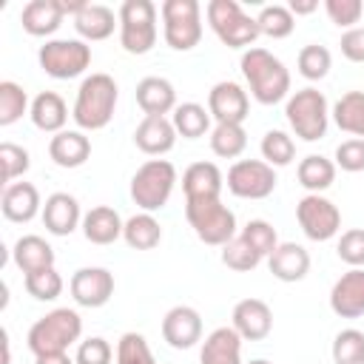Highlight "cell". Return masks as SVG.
I'll return each mask as SVG.
<instances>
[{
    "label": "cell",
    "mask_w": 364,
    "mask_h": 364,
    "mask_svg": "<svg viewBox=\"0 0 364 364\" xmlns=\"http://www.w3.org/2000/svg\"><path fill=\"white\" fill-rule=\"evenodd\" d=\"M185 219L205 245L225 247L236 236V213L222 199H185Z\"/></svg>",
    "instance_id": "cell-5"
},
{
    "label": "cell",
    "mask_w": 364,
    "mask_h": 364,
    "mask_svg": "<svg viewBox=\"0 0 364 364\" xmlns=\"http://www.w3.org/2000/svg\"><path fill=\"white\" fill-rule=\"evenodd\" d=\"M205 14H208L213 34L228 48H253L259 37V23L256 17L245 14L236 0H210L205 6Z\"/></svg>",
    "instance_id": "cell-7"
},
{
    "label": "cell",
    "mask_w": 364,
    "mask_h": 364,
    "mask_svg": "<svg viewBox=\"0 0 364 364\" xmlns=\"http://www.w3.org/2000/svg\"><path fill=\"white\" fill-rule=\"evenodd\" d=\"M267 267L279 282H301L310 270V253L296 242H279L267 256Z\"/></svg>",
    "instance_id": "cell-24"
},
{
    "label": "cell",
    "mask_w": 364,
    "mask_h": 364,
    "mask_svg": "<svg viewBox=\"0 0 364 364\" xmlns=\"http://www.w3.org/2000/svg\"><path fill=\"white\" fill-rule=\"evenodd\" d=\"M171 122L179 136L185 139H199L210 131V111L199 102H179L171 114Z\"/></svg>",
    "instance_id": "cell-34"
},
{
    "label": "cell",
    "mask_w": 364,
    "mask_h": 364,
    "mask_svg": "<svg viewBox=\"0 0 364 364\" xmlns=\"http://www.w3.org/2000/svg\"><path fill=\"white\" fill-rule=\"evenodd\" d=\"M208 111L216 122L242 125L247 119V111H250L247 91L233 80H222L208 91Z\"/></svg>",
    "instance_id": "cell-14"
},
{
    "label": "cell",
    "mask_w": 364,
    "mask_h": 364,
    "mask_svg": "<svg viewBox=\"0 0 364 364\" xmlns=\"http://www.w3.org/2000/svg\"><path fill=\"white\" fill-rule=\"evenodd\" d=\"M173 185H176V168L168 159H148L131 176V199L145 213H154L168 205Z\"/></svg>",
    "instance_id": "cell-6"
},
{
    "label": "cell",
    "mask_w": 364,
    "mask_h": 364,
    "mask_svg": "<svg viewBox=\"0 0 364 364\" xmlns=\"http://www.w3.org/2000/svg\"><path fill=\"white\" fill-rule=\"evenodd\" d=\"M247 364H273V361H267V358H253V361H247Z\"/></svg>",
    "instance_id": "cell-53"
},
{
    "label": "cell",
    "mask_w": 364,
    "mask_h": 364,
    "mask_svg": "<svg viewBox=\"0 0 364 364\" xmlns=\"http://www.w3.org/2000/svg\"><path fill=\"white\" fill-rule=\"evenodd\" d=\"M134 145L148 156H162L176 145V128L168 117H145L134 131Z\"/></svg>",
    "instance_id": "cell-21"
},
{
    "label": "cell",
    "mask_w": 364,
    "mask_h": 364,
    "mask_svg": "<svg viewBox=\"0 0 364 364\" xmlns=\"http://www.w3.org/2000/svg\"><path fill=\"white\" fill-rule=\"evenodd\" d=\"M162 34L173 51H191L202 40V6L196 0H165L162 9Z\"/></svg>",
    "instance_id": "cell-8"
},
{
    "label": "cell",
    "mask_w": 364,
    "mask_h": 364,
    "mask_svg": "<svg viewBox=\"0 0 364 364\" xmlns=\"http://www.w3.org/2000/svg\"><path fill=\"white\" fill-rule=\"evenodd\" d=\"M26 111H31V105H28V94L23 91V85L3 80L0 82V125H14Z\"/></svg>",
    "instance_id": "cell-39"
},
{
    "label": "cell",
    "mask_w": 364,
    "mask_h": 364,
    "mask_svg": "<svg viewBox=\"0 0 364 364\" xmlns=\"http://www.w3.org/2000/svg\"><path fill=\"white\" fill-rule=\"evenodd\" d=\"M43 225L48 233L54 236H68L77 230V225H82V210H80V202L77 196L65 193V191H57L46 199L43 205Z\"/></svg>",
    "instance_id": "cell-18"
},
{
    "label": "cell",
    "mask_w": 364,
    "mask_h": 364,
    "mask_svg": "<svg viewBox=\"0 0 364 364\" xmlns=\"http://www.w3.org/2000/svg\"><path fill=\"white\" fill-rule=\"evenodd\" d=\"M290 14L299 17V14H313L318 9V0H290Z\"/></svg>",
    "instance_id": "cell-51"
},
{
    "label": "cell",
    "mask_w": 364,
    "mask_h": 364,
    "mask_svg": "<svg viewBox=\"0 0 364 364\" xmlns=\"http://www.w3.org/2000/svg\"><path fill=\"white\" fill-rule=\"evenodd\" d=\"M256 23H259V34L273 37V40H282V37H290V34H293L296 17L290 14V9H287V6L273 3V6H264V9L259 11Z\"/></svg>",
    "instance_id": "cell-38"
},
{
    "label": "cell",
    "mask_w": 364,
    "mask_h": 364,
    "mask_svg": "<svg viewBox=\"0 0 364 364\" xmlns=\"http://www.w3.org/2000/svg\"><path fill=\"white\" fill-rule=\"evenodd\" d=\"M11 262L26 273H34V270H43V267H54V247L37 236V233H28V236H20L11 247Z\"/></svg>",
    "instance_id": "cell-30"
},
{
    "label": "cell",
    "mask_w": 364,
    "mask_h": 364,
    "mask_svg": "<svg viewBox=\"0 0 364 364\" xmlns=\"http://www.w3.org/2000/svg\"><path fill=\"white\" fill-rule=\"evenodd\" d=\"M299 185L307 188V193H321L336 182V162L321 154H307L296 168Z\"/></svg>",
    "instance_id": "cell-31"
},
{
    "label": "cell",
    "mask_w": 364,
    "mask_h": 364,
    "mask_svg": "<svg viewBox=\"0 0 364 364\" xmlns=\"http://www.w3.org/2000/svg\"><path fill=\"white\" fill-rule=\"evenodd\" d=\"M330 310L341 318L364 316V267H350L336 279L330 290Z\"/></svg>",
    "instance_id": "cell-17"
},
{
    "label": "cell",
    "mask_w": 364,
    "mask_h": 364,
    "mask_svg": "<svg viewBox=\"0 0 364 364\" xmlns=\"http://www.w3.org/2000/svg\"><path fill=\"white\" fill-rule=\"evenodd\" d=\"M333 361L336 364H364V333L355 327L341 330L333 338Z\"/></svg>",
    "instance_id": "cell-41"
},
{
    "label": "cell",
    "mask_w": 364,
    "mask_h": 364,
    "mask_svg": "<svg viewBox=\"0 0 364 364\" xmlns=\"http://www.w3.org/2000/svg\"><path fill=\"white\" fill-rule=\"evenodd\" d=\"M299 228L313 242H327L341 230V210L321 193H307L296 205Z\"/></svg>",
    "instance_id": "cell-12"
},
{
    "label": "cell",
    "mask_w": 364,
    "mask_h": 364,
    "mask_svg": "<svg viewBox=\"0 0 364 364\" xmlns=\"http://www.w3.org/2000/svg\"><path fill=\"white\" fill-rule=\"evenodd\" d=\"M40 68L54 80H74L91 65V46L85 40H46L37 51Z\"/></svg>",
    "instance_id": "cell-10"
},
{
    "label": "cell",
    "mask_w": 364,
    "mask_h": 364,
    "mask_svg": "<svg viewBox=\"0 0 364 364\" xmlns=\"http://www.w3.org/2000/svg\"><path fill=\"white\" fill-rule=\"evenodd\" d=\"M68 290L80 307H102L114 296V273L105 267H80L71 276Z\"/></svg>",
    "instance_id": "cell-13"
},
{
    "label": "cell",
    "mask_w": 364,
    "mask_h": 364,
    "mask_svg": "<svg viewBox=\"0 0 364 364\" xmlns=\"http://www.w3.org/2000/svg\"><path fill=\"white\" fill-rule=\"evenodd\" d=\"M122 216L108 208V205H97L91 208L85 216H82V236L91 242V245H111L122 236Z\"/></svg>",
    "instance_id": "cell-28"
},
{
    "label": "cell",
    "mask_w": 364,
    "mask_h": 364,
    "mask_svg": "<svg viewBox=\"0 0 364 364\" xmlns=\"http://www.w3.org/2000/svg\"><path fill=\"white\" fill-rule=\"evenodd\" d=\"M34 364H77L68 353H46V355H34Z\"/></svg>",
    "instance_id": "cell-52"
},
{
    "label": "cell",
    "mask_w": 364,
    "mask_h": 364,
    "mask_svg": "<svg viewBox=\"0 0 364 364\" xmlns=\"http://www.w3.org/2000/svg\"><path fill=\"white\" fill-rule=\"evenodd\" d=\"M119 26V14H114L108 6L102 3H88L77 17H74V28L82 40L97 43V40H108L114 34V28Z\"/></svg>",
    "instance_id": "cell-29"
},
{
    "label": "cell",
    "mask_w": 364,
    "mask_h": 364,
    "mask_svg": "<svg viewBox=\"0 0 364 364\" xmlns=\"http://www.w3.org/2000/svg\"><path fill=\"white\" fill-rule=\"evenodd\" d=\"M225 185L239 199H267L276 191V171L264 159H236Z\"/></svg>",
    "instance_id": "cell-11"
},
{
    "label": "cell",
    "mask_w": 364,
    "mask_h": 364,
    "mask_svg": "<svg viewBox=\"0 0 364 364\" xmlns=\"http://www.w3.org/2000/svg\"><path fill=\"white\" fill-rule=\"evenodd\" d=\"M341 54L350 60V63H364V26H355V28H347L341 34Z\"/></svg>",
    "instance_id": "cell-50"
},
{
    "label": "cell",
    "mask_w": 364,
    "mask_h": 364,
    "mask_svg": "<svg viewBox=\"0 0 364 364\" xmlns=\"http://www.w3.org/2000/svg\"><path fill=\"white\" fill-rule=\"evenodd\" d=\"M0 210L9 222H31L37 213H43V202H40V191L31 182H11L3 191L0 199Z\"/></svg>",
    "instance_id": "cell-19"
},
{
    "label": "cell",
    "mask_w": 364,
    "mask_h": 364,
    "mask_svg": "<svg viewBox=\"0 0 364 364\" xmlns=\"http://www.w3.org/2000/svg\"><path fill=\"white\" fill-rule=\"evenodd\" d=\"M324 11L330 23H336L338 28H355V23L364 14V3L361 0H327Z\"/></svg>",
    "instance_id": "cell-47"
},
{
    "label": "cell",
    "mask_w": 364,
    "mask_h": 364,
    "mask_svg": "<svg viewBox=\"0 0 364 364\" xmlns=\"http://www.w3.org/2000/svg\"><path fill=\"white\" fill-rule=\"evenodd\" d=\"M284 117H287V125L293 128V134L304 142H316L327 134V125H330V105H327V97L307 85V88H299L296 94L287 97V105H284Z\"/></svg>",
    "instance_id": "cell-4"
},
{
    "label": "cell",
    "mask_w": 364,
    "mask_h": 364,
    "mask_svg": "<svg viewBox=\"0 0 364 364\" xmlns=\"http://www.w3.org/2000/svg\"><path fill=\"white\" fill-rule=\"evenodd\" d=\"M80 336H82L80 313L71 307H57L31 324L26 341L34 355H46V353H65L74 341H80Z\"/></svg>",
    "instance_id": "cell-3"
},
{
    "label": "cell",
    "mask_w": 364,
    "mask_h": 364,
    "mask_svg": "<svg viewBox=\"0 0 364 364\" xmlns=\"http://www.w3.org/2000/svg\"><path fill=\"white\" fill-rule=\"evenodd\" d=\"M63 17H65L63 0H31L20 11L23 31L31 37H51L63 26Z\"/></svg>",
    "instance_id": "cell-20"
},
{
    "label": "cell",
    "mask_w": 364,
    "mask_h": 364,
    "mask_svg": "<svg viewBox=\"0 0 364 364\" xmlns=\"http://www.w3.org/2000/svg\"><path fill=\"white\" fill-rule=\"evenodd\" d=\"M156 43V6L151 0H125L119 6V46L128 54H148Z\"/></svg>",
    "instance_id": "cell-9"
},
{
    "label": "cell",
    "mask_w": 364,
    "mask_h": 364,
    "mask_svg": "<svg viewBox=\"0 0 364 364\" xmlns=\"http://www.w3.org/2000/svg\"><path fill=\"white\" fill-rule=\"evenodd\" d=\"M48 156L60 168H80L91 156V139L82 131H60L48 142Z\"/></svg>",
    "instance_id": "cell-27"
},
{
    "label": "cell",
    "mask_w": 364,
    "mask_h": 364,
    "mask_svg": "<svg viewBox=\"0 0 364 364\" xmlns=\"http://www.w3.org/2000/svg\"><path fill=\"white\" fill-rule=\"evenodd\" d=\"M117 364H156L142 333H122L117 341Z\"/></svg>",
    "instance_id": "cell-43"
},
{
    "label": "cell",
    "mask_w": 364,
    "mask_h": 364,
    "mask_svg": "<svg viewBox=\"0 0 364 364\" xmlns=\"http://www.w3.org/2000/svg\"><path fill=\"white\" fill-rule=\"evenodd\" d=\"M117 100H119V88L111 74H102V71L88 74L77 88L71 117L82 131H100L111 122Z\"/></svg>",
    "instance_id": "cell-2"
},
{
    "label": "cell",
    "mask_w": 364,
    "mask_h": 364,
    "mask_svg": "<svg viewBox=\"0 0 364 364\" xmlns=\"http://www.w3.org/2000/svg\"><path fill=\"white\" fill-rule=\"evenodd\" d=\"M259 262H262V256L239 233L222 247V264L230 267V270H236V273H247V270L259 267Z\"/></svg>",
    "instance_id": "cell-42"
},
{
    "label": "cell",
    "mask_w": 364,
    "mask_h": 364,
    "mask_svg": "<svg viewBox=\"0 0 364 364\" xmlns=\"http://www.w3.org/2000/svg\"><path fill=\"white\" fill-rule=\"evenodd\" d=\"M199 364H242V336L233 327H216L202 341Z\"/></svg>",
    "instance_id": "cell-25"
},
{
    "label": "cell",
    "mask_w": 364,
    "mask_h": 364,
    "mask_svg": "<svg viewBox=\"0 0 364 364\" xmlns=\"http://www.w3.org/2000/svg\"><path fill=\"white\" fill-rule=\"evenodd\" d=\"M185 199H219L225 188V176L216 162H193L182 173Z\"/></svg>",
    "instance_id": "cell-23"
},
{
    "label": "cell",
    "mask_w": 364,
    "mask_h": 364,
    "mask_svg": "<svg viewBox=\"0 0 364 364\" xmlns=\"http://www.w3.org/2000/svg\"><path fill=\"white\" fill-rule=\"evenodd\" d=\"M0 165H3V182H14L17 176H23L31 165V156L23 145H14V142H3L0 145Z\"/></svg>",
    "instance_id": "cell-45"
},
{
    "label": "cell",
    "mask_w": 364,
    "mask_h": 364,
    "mask_svg": "<svg viewBox=\"0 0 364 364\" xmlns=\"http://www.w3.org/2000/svg\"><path fill=\"white\" fill-rule=\"evenodd\" d=\"M122 239L134 250H151L162 242V225L154 219V213H134L131 219H125Z\"/></svg>",
    "instance_id": "cell-33"
},
{
    "label": "cell",
    "mask_w": 364,
    "mask_h": 364,
    "mask_svg": "<svg viewBox=\"0 0 364 364\" xmlns=\"http://www.w3.org/2000/svg\"><path fill=\"white\" fill-rule=\"evenodd\" d=\"M23 284H26V293L31 299H37V301H54L63 293V287H65V282L57 273V267H43V270L26 273Z\"/></svg>",
    "instance_id": "cell-36"
},
{
    "label": "cell",
    "mask_w": 364,
    "mask_h": 364,
    "mask_svg": "<svg viewBox=\"0 0 364 364\" xmlns=\"http://www.w3.org/2000/svg\"><path fill=\"white\" fill-rule=\"evenodd\" d=\"M136 105L145 111V117H168L173 114L176 102V91L171 85V80L165 77H145L136 82Z\"/></svg>",
    "instance_id": "cell-22"
},
{
    "label": "cell",
    "mask_w": 364,
    "mask_h": 364,
    "mask_svg": "<svg viewBox=\"0 0 364 364\" xmlns=\"http://www.w3.org/2000/svg\"><path fill=\"white\" fill-rule=\"evenodd\" d=\"M247 148V134L242 125L233 122H216V128L210 131V151L222 159H236L242 156V151Z\"/></svg>",
    "instance_id": "cell-35"
},
{
    "label": "cell",
    "mask_w": 364,
    "mask_h": 364,
    "mask_svg": "<svg viewBox=\"0 0 364 364\" xmlns=\"http://www.w3.org/2000/svg\"><path fill=\"white\" fill-rule=\"evenodd\" d=\"M111 358H114V350L102 336H91L80 341L77 355H74L77 364H111Z\"/></svg>",
    "instance_id": "cell-48"
},
{
    "label": "cell",
    "mask_w": 364,
    "mask_h": 364,
    "mask_svg": "<svg viewBox=\"0 0 364 364\" xmlns=\"http://www.w3.org/2000/svg\"><path fill=\"white\" fill-rule=\"evenodd\" d=\"M262 259H267L273 250H276V245H279V236H276V228L270 225V222H264V219H250L245 228H242V233H239Z\"/></svg>",
    "instance_id": "cell-44"
},
{
    "label": "cell",
    "mask_w": 364,
    "mask_h": 364,
    "mask_svg": "<svg viewBox=\"0 0 364 364\" xmlns=\"http://www.w3.org/2000/svg\"><path fill=\"white\" fill-rule=\"evenodd\" d=\"M262 159L267 162V165H273V168H284V165H290L293 162V156H296V142H293V136L290 134H284V131H279V128H273V131H267L264 136H262Z\"/></svg>",
    "instance_id": "cell-37"
},
{
    "label": "cell",
    "mask_w": 364,
    "mask_h": 364,
    "mask_svg": "<svg viewBox=\"0 0 364 364\" xmlns=\"http://www.w3.org/2000/svg\"><path fill=\"white\" fill-rule=\"evenodd\" d=\"M336 168L347 173L364 171V139H344L336 148Z\"/></svg>",
    "instance_id": "cell-49"
},
{
    "label": "cell",
    "mask_w": 364,
    "mask_h": 364,
    "mask_svg": "<svg viewBox=\"0 0 364 364\" xmlns=\"http://www.w3.org/2000/svg\"><path fill=\"white\" fill-rule=\"evenodd\" d=\"M296 65H299V74H301L304 80H324V77L330 74L333 57H330V51H327L324 46L310 43V46H304V48L299 51Z\"/></svg>",
    "instance_id": "cell-40"
},
{
    "label": "cell",
    "mask_w": 364,
    "mask_h": 364,
    "mask_svg": "<svg viewBox=\"0 0 364 364\" xmlns=\"http://www.w3.org/2000/svg\"><path fill=\"white\" fill-rule=\"evenodd\" d=\"M34 128L46 131V134H60L65 131V122H68V108H65V100L57 94V91H40L34 100H31V111H28Z\"/></svg>",
    "instance_id": "cell-26"
},
{
    "label": "cell",
    "mask_w": 364,
    "mask_h": 364,
    "mask_svg": "<svg viewBox=\"0 0 364 364\" xmlns=\"http://www.w3.org/2000/svg\"><path fill=\"white\" fill-rule=\"evenodd\" d=\"M242 341H262L273 330V310L262 299H242L233 307V324H230Z\"/></svg>",
    "instance_id": "cell-16"
},
{
    "label": "cell",
    "mask_w": 364,
    "mask_h": 364,
    "mask_svg": "<svg viewBox=\"0 0 364 364\" xmlns=\"http://www.w3.org/2000/svg\"><path fill=\"white\" fill-rule=\"evenodd\" d=\"M330 117L344 134H353V139H364V91L341 94Z\"/></svg>",
    "instance_id": "cell-32"
},
{
    "label": "cell",
    "mask_w": 364,
    "mask_h": 364,
    "mask_svg": "<svg viewBox=\"0 0 364 364\" xmlns=\"http://www.w3.org/2000/svg\"><path fill=\"white\" fill-rule=\"evenodd\" d=\"M239 68L256 102L276 105L290 94V71L267 48H256V46L247 48L239 60Z\"/></svg>",
    "instance_id": "cell-1"
},
{
    "label": "cell",
    "mask_w": 364,
    "mask_h": 364,
    "mask_svg": "<svg viewBox=\"0 0 364 364\" xmlns=\"http://www.w3.org/2000/svg\"><path fill=\"white\" fill-rule=\"evenodd\" d=\"M336 253L350 267H364V228H350L341 233Z\"/></svg>",
    "instance_id": "cell-46"
},
{
    "label": "cell",
    "mask_w": 364,
    "mask_h": 364,
    "mask_svg": "<svg viewBox=\"0 0 364 364\" xmlns=\"http://www.w3.org/2000/svg\"><path fill=\"white\" fill-rule=\"evenodd\" d=\"M162 338L173 350H191L196 341H202V316L188 304L171 307L162 318Z\"/></svg>",
    "instance_id": "cell-15"
}]
</instances>
